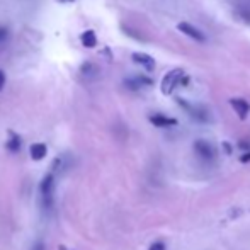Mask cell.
Here are the masks:
<instances>
[{
    "label": "cell",
    "instance_id": "1",
    "mask_svg": "<svg viewBox=\"0 0 250 250\" xmlns=\"http://www.w3.org/2000/svg\"><path fill=\"white\" fill-rule=\"evenodd\" d=\"M189 82V77L186 75V72L182 68H174L170 72H167L162 79L160 90L164 96H170L179 85H186Z\"/></svg>",
    "mask_w": 250,
    "mask_h": 250
},
{
    "label": "cell",
    "instance_id": "2",
    "mask_svg": "<svg viewBox=\"0 0 250 250\" xmlns=\"http://www.w3.org/2000/svg\"><path fill=\"white\" fill-rule=\"evenodd\" d=\"M40 194H41V204L44 209H50L55 199V174L50 172L43 177L40 184Z\"/></svg>",
    "mask_w": 250,
    "mask_h": 250
},
{
    "label": "cell",
    "instance_id": "3",
    "mask_svg": "<svg viewBox=\"0 0 250 250\" xmlns=\"http://www.w3.org/2000/svg\"><path fill=\"white\" fill-rule=\"evenodd\" d=\"M177 31H181L182 34H186V36L191 38V40L198 41V43H204V41H206V36H204L203 31L198 29L194 24L188 22V21H181V22L177 24Z\"/></svg>",
    "mask_w": 250,
    "mask_h": 250
},
{
    "label": "cell",
    "instance_id": "4",
    "mask_svg": "<svg viewBox=\"0 0 250 250\" xmlns=\"http://www.w3.org/2000/svg\"><path fill=\"white\" fill-rule=\"evenodd\" d=\"M123 83H125L126 89L131 90V92H138L143 87H150L151 83H153V80L145 75H133V77H126Z\"/></svg>",
    "mask_w": 250,
    "mask_h": 250
},
{
    "label": "cell",
    "instance_id": "5",
    "mask_svg": "<svg viewBox=\"0 0 250 250\" xmlns=\"http://www.w3.org/2000/svg\"><path fill=\"white\" fill-rule=\"evenodd\" d=\"M177 102L196 119V121L206 123L208 118H209V112H208L204 107H201V105H192V104H189V102H186L184 99H181V97H177Z\"/></svg>",
    "mask_w": 250,
    "mask_h": 250
},
{
    "label": "cell",
    "instance_id": "6",
    "mask_svg": "<svg viewBox=\"0 0 250 250\" xmlns=\"http://www.w3.org/2000/svg\"><path fill=\"white\" fill-rule=\"evenodd\" d=\"M194 150L201 158H206V160H211V158H214V155H216L214 146L211 145L209 142H206V140H196Z\"/></svg>",
    "mask_w": 250,
    "mask_h": 250
},
{
    "label": "cell",
    "instance_id": "7",
    "mask_svg": "<svg viewBox=\"0 0 250 250\" xmlns=\"http://www.w3.org/2000/svg\"><path fill=\"white\" fill-rule=\"evenodd\" d=\"M230 105L233 107V111L237 112L238 118L244 121V119H247L249 116V111H250V104L245 99H240V97H233V99H230Z\"/></svg>",
    "mask_w": 250,
    "mask_h": 250
},
{
    "label": "cell",
    "instance_id": "8",
    "mask_svg": "<svg viewBox=\"0 0 250 250\" xmlns=\"http://www.w3.org/2000/svg\"><path fill=\"white\" fill-rule=\"evenodd\" d=\"M131 60L136 63V65H140L142 68H145L146 72H153L155 70V60L151 58L150 55H146V53H133Z\"/></svg>",
    "mask_w": 250,
    "mask_h": 250
},
{
    "label": "cell",
    "instance_id": "9",
    "mask_svg": "<svg viewBox=\"0 0 250 250\" xmlns=\"http://www.w3.org/2000/svg\"><path fill=\"white\" fill-rule=\"evenodd\" d=\"M150 123L157 128H168V126H175L177 125V119L175 118H168V116H164V114H151L150 116Z\"/></svg>",
    "mask_w": 250,
    "mask_h": 250
},
{
    "label": "cell",
    "instance_id": "10",
    "mask_svg": "<svg viewBox=\"0 0 250 250\" xmlns=\"http://www.w3.org/2000/svg\"><path fill=\"white\" fill-rule=\"evenodd\" d=\"M21 146H22V138H21V135H17L16 131H9V136H7V142H5L7 151L17 153V151H21Z\"/></svg>",
    "mask_w": 250,
    "mask_h": 250
},
{
    "label": "cell",
    "instance_id": "11",
    "mask_svg": "<svg viewBox=\"0 0 250 250\" xmlns=\"http://www.w3.org/2000/svg\"><path fill=\"white\" fill-rule=\"evenodd\" d=\"M80 43H82V46L87 48V50H92V48H96L97 46V34H96V31H92V29L83 31V33L80 34Z\"/></svg>",
    "mask_w": 250,
    "mask_h": 250
},
{
    "label": "cell",
    "instance_id": "12",
    "mask_svg": "<svg viewBox=\"0 0 250 250\" xmlns=\"http://www.w3.org/2000/svg\"><path fill=\"white\" fill-rule=\"evenodd\" d=\"M29 155L34 162L43 160L48 155V146L44 145V143H33V145L29 146Z\"/></svg>",
    "mask_w": 250,
    "mask_h": 250
},
{
    "label": "cell",
    "instance_id": "13",
    "mask_svg": "<svg viewBox=\"0 0 250 250\" xmlns=\"http://www.w3.org/2000/svg\"><path fill=\"white\" fill-rule=\"evenodd\" d=\"M80 75L85 77V79H96L99 75V68L92 62H83L80 65Z\"/></svg>",
    "mask_w": 250,
    "mask_h": 250
},
{
    "label": "cell",
    "instance_id": "14",
    "mask_svg": "<svg viewBox=\"0 0 250 250\" xmlns=\"http://www.w3.org/2000/svg\"><path fill=\"white\" fill-rule=\"evenodd\" d=\"M10 38V29L7 26H0V44L5 43Z\"/></svg>",
    "mask_w": 250,
    "mask_h": 250
},
{
    "label": "cell",
    "instance_id": "15",
    "mask_svg": "<svg viewBox=\"0 0 250 250\" xmlns=\"http://www.w3.org/2000/svg\"><path fill=\"white\" fill-rule=\"evenodd\" d=\"M148 250H165V244L164 242H155V244L150 245Z\"/></svg>",
    "mask_w": 250,
    "mask_h": 250
},
{
    "label": "cell",
    "instance_id": "16",
    "mask_svg": "<svg viewBox=\"0 0 250 250\" xmlns=\"http://www.w3.org/2000/svg\"><path fill=\"white\" fill-rule=\"evenodd\" d=\"M5 82H7V75L3 70H0V90H3V87H5Z\"/></svg>",
    "mask_w": 250,
    "mask_h": 250
},
{
    "label": "cell",
    "instance_id": "17",
    "mask_svg": "<svg viewBox=\"0 0 250 250\" xmlns=\"http://www.w3.org/2000/svg\"><path fill=\"white\" fill-rule=\"evenodd\" d=\"M31 250H44V242L43 240L34 242V245H33V249H31Z\"/></svg>",
    "mask_w": 250,
    "mask_h": 250
},
{
    "label": "cell",
    "instance_id": "18",
    "mask_svg": "<svg viewBox=\"0 0 250 250\" xmlns=\"http://www.w3.org/2000/svg\"><path fill=\"white\" fill-rule=\"evenodd\" d=\"M238 146H240L244 151H250V142H240L238 143Z\"/></svg>",
    "mask_w": 250,
    "mask_h": 250
},
{
    "label": "cell",
    "instance_id": "19",
    "mask_svg": "<svg viewBox=\"0 0 250 250\" xmlns=\"http://www.w3.org/2000/svg\"><path fill=\"white\" fill-rule=\"evenodd\" d=\"M240 162H242V164H247V162H250V151H245V153L242 155Z\"/></svg>",
    "mask_w": 250,
    "mask_h": 250
},
{
    "label": "cell",
    "instance_id": "20",
    "mask_svg": "<svg viewBox=\"0 0 250 250\" xmlns=\"http://www.w3.org/2000/svg\"><path fill=\"white\" fill-rule=\"evenodd\" d=\"M223 148L227 150V153H228V155L231 153V146H230V143H223Z\"/></svg>",
    "mask_w": 250,
    "mask_h": 250
},
{
    "label": "cell",
    "instance_id": "21",
    "mask_svg": "<svg viewBox=\"0 0 250 250\" xmlns=\"http://www.w3.org/2000/svg\"><path fill=\"white\" fill-rule=\"evenodd\" d=\"M58 3H72V2H75V0H56Z\"/></svg>",
    "mask_w": 250,
    "mask_h": 250
},
{
    "label": "cell",
    "instance_id": "22",
    "mask_svg": "<svg viewBox=\"0 0 250 250\" xmlns=\"http://www.w3.org/2000/svg\"><path fill=\"white\" fill-rule=\"evenodd\" d=\"M60 250H66L65 247H63V245H60Z\"/></svg>",
    "mask_w": 250,
    "mask_h": 250
}]
</instances>
